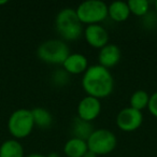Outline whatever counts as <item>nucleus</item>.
I'll list each match as a JSON object with an SVG mask.
<instances>
[{"mask_svg": "<svg viewBox=\"0 0 157 157\" xmlns=\"http://www.w3.org/2000/svg\"><path fill=\"white\" fill-rule=\"evenodd\" d=\"M83 157H97V155L95 154L94 152H92V151L88 150L87 152H86L85 154H84V156H83Z\"/></svg>", "mask_w": 157, "mask_h": 157, "instance_id": "22", "label": "nucleus"}, {"mask_svg": "<svg viewBox=\"0 0 157 157\" xmlns=\"http://www.w3.org/2000/svg\"><path fill=\"white\" fill-rule=\"evenodd\" d=\"M143 123V114L131 107L122 109L116 115V125L123 131L130 132L140 128Z\"/></svg>", "mask_w": 157, "mask_h": 157, "instance_id": "7", "label": "nucleus"}, {"mask_svg": "<svg viewBox=\"0 0 157 157\" xmlns=\"http://www.w3.org/2000/svg\"><path fill=\"white\" fill-rule=\"evenodd\" d=\"M128 3L126 1H113L108 6V15L115 22H125L130 16Z\"/></svg>", "mask_w": 157, "mask_h": 157, "instance_id": "14", "label": "nucleus"}, {"mask_svg": "<svg viewBox=\"0 0 157 157\" xmlns=\"http://www.w3.org/2000/svg\"><path fill=\"white\" fill-rule=\"evenodd\" d=\"M84 38L95 48H102L109 43V33L100 24L87 25L84 30Z\"/></svg>", "mask_w": 157, "mask_h": 157, "instance_id": "9", "label": "nucleus"}, {"mask_svg": "<svg viewBox=\"0 0 157 157\" xmlns=\"http://www.w3.org/2000/svg\"><path fill=\"white\" fill-rule=\"evenodd\" d=\"M87 151V141L78 138H70L63 145L66 157H83Z\"/></svg>", "mask_w": 157, "mask_h": 157, "instance_id": "13", "label": "nucleus"}, {"mask_svg": "<svg viewBox=\"0 0 157 157\" xmlns=\"http://www.w3.org/2000/svg\"><path fill=\"white\" fill-rule=\"evenodd\" d=\"M128 3L130 13L136 16H145L150 10V2L147 0H129Z\"/></svg>", "mask_w": 157, "mask_h": 157, "instance_id": "18", "label": "nucleus"}, {"mask_svg": "<svg viewBox=\"0 0 157 157\" xmlns=\"http://www.w3.org/2000/svg\"><path fill=\"white\" fill-rule=\"evenodd\" d=\"M88 67L87 57L81 53H70L63 63V70L69 74L84 73Z\"/></svg>", "mask_w": 157, "mask_h": 157, "instance_id": "11", "label": "nucleus"}, {"mask_svg": "<svg viewBox=\"0 0 157 157\" xmlns=\"http://www.w3.org/2000/svg\"><path fill=\"white\" fill-rule=\"evenodd\" d=\"M56 30L63 40L74 41L81 37L83 27L76 14L75 9L63 8L57 13L55 18Z\"/></svg>", "mask_w": 157, "mask_h": 157, "instance_id": "2", "label": "nucleus"}, {"mask_svg": "<svg viewBox=\"0 0 157 157\" xmlns=\"http://www.w3.org/2000/svg\"><path fill=\"white\" fill-rule=\"evenodd\" d=\"M0 157H24V147L16 139H8L0 145Z\"/></svg>", "mask_w": 157, "mask_h": 157, "instance_id": "15", "label": "nucleus"}, {"mask_svg": "<svg viewBox=\"0 0 157 157\" xmlns=\"http://www.w3.org/2000/svg\"><path fill=\"white\" fill-rule=\"evenodd\" d=\"M150 96L151 95H148V93L143 90H136L130 97V105L129 107L133 108L136 110H139V111H142L143 109L147 108Z\"/></svg>", "mask_w": 157, "mask_h": 157, "instance_id": "17", "label": "nucleus"}, {"mask_svg": "<svg viewBox=\"0 0 157 157\" xmlns=\"http://www.w3.org/2000/svg\"><path fill=\"white\" fill-rule=\"evenodd\" d=\"M155 8H156V11H157V0H156V2H155Z\"/></svg>", "mask_w": 157, "mask_h": 157, "instance_id": "24", "label": "nucleus"}, {"mask_svg": "<svg viewBox=\"0 0 157 157\" xmlns=\"http://www.w3.org/2000/svg\"><path fill=\"white\" fill-rule=\"evenodd\" d=\"M117 144V139L113 131L107 128L95 129L87 140L88 150L98 155H107L111 153Z\"/></svg>", "mask_w": 157, "mask_h": 157, "instance_id": "6", "label": "nucleus"}, {"mask_svg": "<svg viewBox=\"0 0 157 157\" xmlns=\"http://www.w3.org/2000/svg\"><path fill=\"white\" fill-rule=\"evenodd\" d=\"M82 86L88 96L105 98L110 96L114 88V78L111 71L98 65H93L83 73Z\"/></svg>", "mask_w": 157, "mask_h": 157, "instance_id": "1", "label": "nucleus"}, {"mask_svg": "<svg viewBox=\"0 0 157 157\" xmlns=\"http://www.w3.org/2000/svg\"><path fill=\"white\" fill-rule=\"evenodd\" d=\"M52 81L57 86H63L69 81V73L65 70H56L52 75Z\"/></svg>", "mask_w": 157, "mask_h": 157, "instance_id": "19", "label": "nucleus"}, {"mask_svg": "<svg viewBox=\"0 0 157 157\" xmlns=\"http://www.w3.org/2000/svg\"><path fill=\"white\" fill-rule=\"evenodd\" d=\"M35 128L31 110L17 109L10 115L8 120V130L11 136L16 140L28 137Z\"/></svg>", "mask_w": 157, "mask_h": 157, "instance_id": "4", "label": "nucleus"}, {"mask_svg": "<svg viewBox=\"0 0 157 157\" xmlns=\"http://www.w3.org/2000/svg\"><path fill=\"white\" fill-rule=\"evenodd\" d=\"M35 126L41 129H48L53 124V115L48 109L42 107H37L31 110Z\"/></svg>", "mask_w": 157, "mask_h": 157, "instance_id": "16", "label": "nucleus"}, {"mask_svg": "<svg viewBox=\"0 0 157 157\" xmlns=\"http://www.w3.org/2000/svg\"><path fill=\"white\" fill-rule=\"evenodd\" d=\"M82 24H99L108 17V5L102 0H86L75 9Z\"/></svg>", "mask_w": 157, "mask_h": 157, "instance_id": "5", "label": "nucleus"}, {"mask_svg": "<svg viewBox=\"0 0 157 157\" xmlns=\"http://www.w3.org/2000/svg\"><path fill=\"white\" fill-rule=\"evenodd\" d=\"M101 112L100 99L92 96H85L78 105V116L86 122L96 120Z\"/></svg>", "mask_w": 157, "mask_h": 157, "instance_id": "8", "label": "nucleus"}, {"mask_svg": "<svg viewBox=\"0 0 157 157\" xmlns=\"http://www.w3.org/2000/svg\"><path fill=\"white\" fill-rule=\"evenodd\" d=\"M26 157H48L43 154H40V153H31V154L27 155Z\"/></svg>", "mask_w": 157, "mask_h": 157, "instance_id": "21", "label": "nucleus"}, {"mask_svg": "<svg viewBox=\"0 0 157 157\" xmlns=\"http://www.w3.org/2000/svg\"><path fill=\"white\" fill-rule=\"evenodd\" d=\"M94 130L95 129L93 127L92 123L86 122V121L80 118L78 116L72 120L71 126H70L72 138H78V139L85 140V141H87Z\"/></svg>", "mask_w": 157, "mask_h": 157, "instance_id": "12", "label": "nucleus"}, {"mask_svg": "<svg viewBox=\"0 0 157 157\" xmlns=\"http://www.w3.org/2000/svg\"><path fill=\"white\" fill-rule=\"evenodd\" d=\"M70 54L69 45L61 39H48L42 42L37 50L40 60L48 65H61Z\"/></svg>", "mask_w": 157, "mask_h": 157, "instance_id": "3", "label": "nucleus"}, {"mask_svg": "<svg viewBox=\"0 0 157 157\" xmlns=\"http://www.w3.org/2000/svg\"><path fill=\"white\" fill-rule=\"evenodd\" d=\"M147 109H148V111H150V113L157 118V92L153 93L150 96V101H148Z\"/></svg>", "mask_w": 157, "mask_h": 157, "instance_id": "20", "label": "nucleus"}, {"mask_svg": "<svg viewBox=\"0 0 157 157\" xmlns=\"http://www.w3.org/2000/svg\"><path fill=\"white\" fill-rule=\"evenodd\" d=\"M65 157H66V156H65Z\"/></svg>", "mask_w": 157, "mask_h": 157, "instance_id": "25", "label": "nucleus"}, {"mask_svg": "<svg viewBox=\"0 0 157 157\" xmlns=\"http://www.w3.org/2000/svg\"><path fill=\"white\" fill-rule=\"evenodd\" d=\"M122 58V51L116 44L108 43L105 46L100 48L98 54L99 65L110 69L116 66Z\"/></svg>", "mask_w": 157, "mask_h": 157, "instance_id": "10", "label": "nucleus"}, {"mask_svg": "<svg viewBox=\"0 0 157 157\" xmlns=\"http://www.w3.org/2000/svg\"><path fill=\"white\" fill-rule=\"evenodd\" d=\"M6 3H8V1H7V0H1V1H0V6L6 5Z\"/></svg>", "mask_w": 157, "mask_h": 157, "instance_id": "23", "label": "nucleus"}]
</instances>
